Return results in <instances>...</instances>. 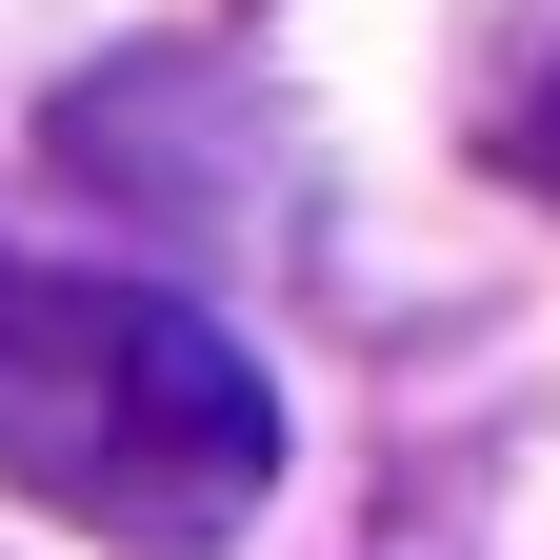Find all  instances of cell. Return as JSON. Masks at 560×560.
<instances>
[{
  "instance_id": "1",
  "label": "cell",
  "mask_w": 560,
  "mask_h": 560,
  "mask_svg": "<svg viewBox=\"0 0 560 560\" xmlns=\"http://www.w3.org/2000/svg\"><path fill=\"white\" fill-rule=\"evenodd\" d=\"M0 480L120 560H221L280 501V381L180 280L0 241Z\"/></svg>"
},
{
  "instance_id": "2",
  "label": "cell",
  "mask_w": 560,
  "mask_h": 560,
  "mask_svg": "<svg viewBox=\"0 0 560 560\" xmlns=\"http://www.w3.org/2000/svg\"><path fill=\"white\" fill-rule=\"evenodd\" d=\"M501 161H521V180H540V200H560V81H540V101H521V120H501Z\"/></svg>"
}]
</instances>
